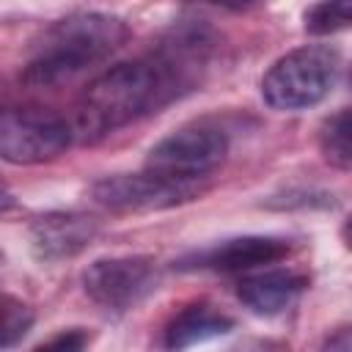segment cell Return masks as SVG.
I'll use <instances>...</instances> for the list:
<instances>
[{
  "instance_id": "1",
  "label": "cell",
  "mask_w": 352,
  "mask_h": 352,
  "mask_svg": "<svg viewBox=\"0 0 352 352\" xmlns=\"http://www.w3.org/2000/svg\"><path fill=\"white\" fill-rule=\"evenodd\" d=\"M129 38L124 19L102 11H77L55 19L33 41L19 80L28 88H55L107 60Z\"/></svg>"
},
{
  "instance_id": "2",
  "label": "cell",
  "mask_w": 352,
  "mask_h": 352,
  "mask_svg": "<svg viewBox=\"0 0 352 352\" xmlns=\"http://www.w3.org/2000/svg\"><path fill=\"white\" fill-rule=\"evenodd\" d=\"M176 99L168 77L151 58L110 66L77 99L74 126L82 140H99Z\"/></svg>"
},
{
  "instance_id": "3",
  "label": "cell",
  "mask_w": 352,
  "mask_h": 352,
  "mask_svg": "<svg viewBox=\"0 0 352 352\" xmlns=\"http://www.w3.org/2000/svg\"><path fill=\"white\" fill-rule=\"evenodd\" d=\"M341 72L338 50L308 44L278 58L261 77V96L275 110H305L319 104Z\"/></svg>"
},
{
  "instance_id": "4",
  "label": "cell",
  "mask_w": 352,
  "mask_h": 352,
  "mask_svg": "<svg viewBox=\"0 0 352 352\" xmlns=\"http://www.w3.org/2000/svg\"><path fill=\"white\" fill-rule=\"evenodd\" d=\"M72 126L44 107H0V160L41 165L60 157L72 143Z\"/></svg>"
},
{
  "instance_id": "5",
  "label": "cell",
  "mask_w": 352,
  "mask_h": 352,
  "mask_svg": "<svg viewBox=\"0 0 352 352\" xmlns=\"http://www.w3.org/2000/svg\"><path fill=\"white\" fill-rule=\"evenodd\" d=\"M226 154L228 138L223 129L209 124H190L154 143L146 154L143 170L176 182H201L223 165Z\"/></svg>"
},
{
  "instance_id": "6",
  "label": "cell",
  "mask_w": 352,
  "mask_h": 352,
  "mask_svg": "<svg viewBox=\"0 0 352 352\" xmlns=\"http://www.w3.org/2000/svg\"><path fill=\"white\" fill-rule=\"evenodd\" d=\"M201 182H176L157 173H116L91 184V198L113 212H160L201 195Z\"/></svg>"
},
{
  "instance_id": "7",
  "label": "cell",
  "mask_w": 352,
  "mask_h": 352,
  "mask_svg": "<svg viewBox=\"0 0 352 352\" xmlns=\"http://www.w3.org/2000/svg\"><path fill=\"white\" fill-rule=\"evenodd\" d=\"M82 289L104 311H129L157 289V261L148 256L99 258L82 272Z\"/></svg>"
},
{
  "instance_id": "8",
  "label": "cell",
  "mask_w": 352,
  "mask_h": 352,
  "mask_svg": "<svg viewBox=\"0 0 352 352\" xmlns=\"http://www.w3.org/2000/svg\"><path fill=\"white\" fill-rule=\"evenodd\" d=\"M289 242L280 236H234L223 239L212 248H204L192 256H184L179 261L182 270H214V272H239V270H253L261 264H275L289 256Z\"/></svg>"
},
{
  "instance_id": "9",
  "label": "cell",
  "mask_w": 352,
  "mask_h": 352,
  "mask_svg": "<svg viewBox=\"0 0 352 352\" xmlns=\"http://www.w3.org/2000/svg\"><path fill=\"white\" fill-rule=\"evenodd\" d=\"M99 234V223L82 212H47L30 223V250L38 261H63L82 253Z\"/></svg>"
},
{
  "instance_id": "10",
  "label": "cell",
  "mask_w": 352,
  "mask_h": 352,
  "mask_svg": "<svg viewBox=\"0 0 352 352\" xmlns=\"http://www.w3.org/2000/svg\"><path fill=\"white\" fill-rule=\"evenodd\" d=\"M308 286V278L292 270H267L258 275H248L236 283V297L245 308L258 316H275L286 311L300 292Z\"/></svg>"
},
{
  "instance_id": "11",
  "label": "cell",
  "mask_w": 352,
  "mask_h": 352,
  "mask_svg": "<svg viewBox=\"0 0 352 352\" xmlns=\"http://www.w3.org/2000/svg\"><path fill=\"white\" fill-rule=\"evenodd\" d=\"M234 330V319L223 311H217L209 302H192L187 308H182L162 333V346L168 352H184L195 344L220 338L226 333Z\"/></svg>"
},
{
  "instance_id": "12",
  "label": "cell",
  "mask_w": 352,
  "mask_h": 352,
  "mask_svg": "<svg viewBox=\"0 0 352 352\" xmlns=\"http://www.w3.org/2000/svg\"><path fill=\"white\" fill-rule=\"evenodd\" d=\"M319 148L324 154V160L338 168V170H349L352 165V146H349V110L341 107L338 113H333L322 129H319Z\"/></svg>"
},
{
  "instance_id": "13",
  "label": "cell",
  "mask_w": 352,
  "mask_h": 352,
  "mask_svg": "<svg viewBox=\"0 0 352 352\" xmlns=\"http://www.w3.org/2000/svg\"><path fill=\"white\" fill-rule=\"evenodd\" d=\"M352 22V3H314L305 11V30L314 36H330L336 30H344Z\"/></svg>"
},
{
  "instance_id": "14",
  "label": "cell",
  "mask_w": 352,
  "mask_h": 352,
  "mask_svg": "<svg viewBox=\"0 0 352 352\" xmlns=\"http://www.w3.org/2000/svg\"><path fill=\"white\" fill-rule=\"evenodd\" d=\"M30 327H33V311L28 305L14 300L0 302V352L16 346Z\"/></svg>"
},
{
  "instance_id": "15",
  "label": "cell",
  "mask_w": 352,
  "mask_h": 352,
  "mask_svg": "<svg viewBox=\"0 0 352 352\" xmlns=\"http://www.w3.org/2000/svg\"><path fill=\"white\" fill-rule=\"evenodd\" d=\"M88 341L91 338L82 327H72V330H60L58 336H52L44 344H38L33 352H85Z\"/></svg>"
},
{
  "instance_id": "16",
  "label": "cell",
  "mask_w": 352,
  "mask_h": 352,
  "mask_svg": "<svg viewBox=\"0 0 352 352\" xmlns=\"http://www.w3.org/2000/svg\"><path fill=\"white\" fill-rule=\"evenodd\" d=\"M324 352H349V333H346V330H341L338 336H333V338L327 341Z\"/></svg>"
}]
</instances>
